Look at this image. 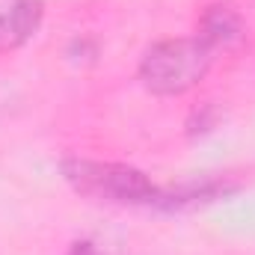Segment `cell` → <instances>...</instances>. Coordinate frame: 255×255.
<instances>
[{
	"mask_svg": "<svg viewBox=\"0 0 255 255\" xmlns=\"http://www.w3.org/2000/svg\"><path fill=\"white\" fill-rule=\"evenodd\" d=\"M63 178L95 202L125 205V208H160L163 187H157L142 169L113 163V160H89V157H68L63 160Z\"/></svg>",
	"mask_w": 255,
	"mask_h": 255,
	"instance_id": "6da1fadb",
	"label": "cell"
},
{
	"mask_svg": "<svg viewBox=\"0 0 255 255\" xmlns=\"http://www.w3.org/2000/svg\"><path fill=\"white\" fill-rule=\"evenodd\" d=\"M214 48L202 36L163 39L139 60V80L154 95H184L205 80L214 65Z\"/></svg>",
	"mask_w": 255,
	"mask_h": 255,
	"instance_id": "7a4b0ae2",
	"label": "cell"
},
{
	"mask_svg": "<svg viewBox=\"0 0 255 255\" xmlns=\"http://www.w3.org/2000/svg\"><path fill=\"white\" fill-rule=\"evenodd\" d=\"M42 0H9L0 3V54L18 51L33 39L42 24Z\"/></svg>",
	"mask_w": 255,
	"mask_h": 255,
	"instance_id": "3957f363",
	"label": "cell"
},
{
	"mask_svg": "<svg viewBox=\"0 0 255 255\" xmlns=\"http://www.w3.org/2000/svg\"><path fill=\"white\" fill-rule=\"evenodd\" d=\"M247 33V24L241 18V12L232 6V3H214L202 12L199 18V30L196 36H202L214 51H226V48H235Z\"/></svg>",
	"mask_w": 255,
	"mask_h": 255,
	"instance_id": "277c9868",
	"label": "cell"
},
{
	"mask_svg": "<svg viewBox=\"0 0 255 255\" xmlns=\"http://www.w3.org/2000/svg\"><path fill=\"white\" fill-rule=\"evenodd\" d=\"M68 255H101V250L92 244V241H77L74 247H71V253Z\"/></svg>",
	"mask_w": 255,
	"mask_h": 255,
	"instance_id": "5b68a950",
	"label": "cell"
}]
</instances>
